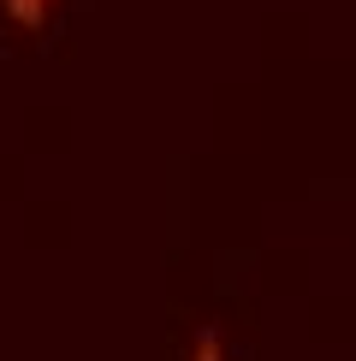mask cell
Segmentation results:
<instances>
[{
  "label": "cell",
  "instance_id": "obj_1",
  "mask_svg": "<svg viewBox=\"0 0 356 361\" xmlns=\"http://www.w3.org/2000/svg\"><path fill=\"white\" fill-rule=\"evenodd\" d=\"M0 6H6V18H12V24L36 30V24H42V18L54 12V0H0Z\"/></svg>",
  "mask_w": 356,
  "mask_h": 361
},
{
  "label": "cell",
  "instance_id": "obj_2",
  "mask_svg": "<svg viewBox=\"0 0 356 361\" xmlns=\"http://www.w3.org/2000/svg\"><path fill=\"white\" fill-rule=\"evenodd\" d=\"M196 361H220V338H214V332L196 338Z\"/></svg>",
  "mask_w": 356,
  "mask_h": 361
}]
</instances>
